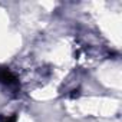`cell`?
Returning a JSON list of instances; mask_svg holds the SVG:
<instances>
[{"mask_svg": "<svg viewBox=\"0 0 122 122\" xmlns=\"http://www.w3.org/2000/svg\"><path fill=\"white\" fill-rule=\"evenodd\" d=\"M0 82L2 83H6V85H13L16 82V76L6 68H2L0 69Z\"/></svg>", "mask_w": 122, "mask_h": 122, "instance_id": "obj_1", "label": "cell"}, {"mask_svg": "<svg viewBox=\"0 0 122 122\" xmlns=\"http://www.w3.org/2000/svg\"><path fill=\"white\" fill-rule=\"evenodd\" d=\"M2 122H16V116H15V115H12V116H6V118H3Z\"/></svg>", "mask_w": 122, "mask_h": 122, "instance_id": "obj_2", "label": "cell"}]
</instances>
